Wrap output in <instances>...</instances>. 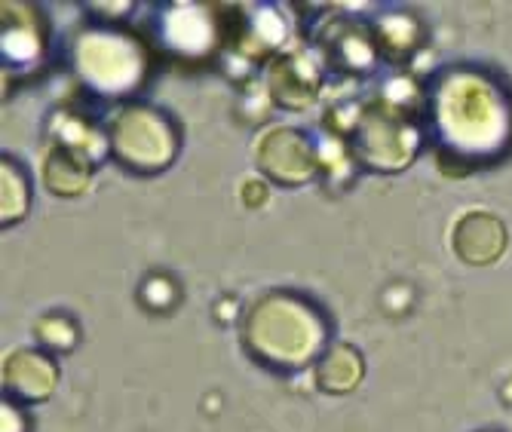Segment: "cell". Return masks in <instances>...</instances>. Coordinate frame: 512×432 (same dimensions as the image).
Listing matches in <instances>:
<instances>
[{"label":"cell","instance_id":"1","mask_svg":"<svg viewBox=\"0 0 512 432\" xmlns=\"http://www.w3.org/2000/svg\"><path fill=\"white\" fill-rule=\"evenodd\" d=\"M325 341H329V322L322 310L292 292H270L258 298L243 319V347L273 371L310 365Z\"/></svg>","mask_w":512,"mask_h":432},{"label":"cell","instance_id":"2","mask_svg":"<svg viewBox=\"0 0 512 432\" xmlns=\"http://www.w3.org/2000/svg\"><path fill=\"white\" fill-rule=\"evenodd\" d=\"M108 141L120 166L135 175H157L172 166L181 135L163 111L148 105H126L111 120Z\"/></svg>","mask_w":512,"mask_h":432},{"label":"cell","instance_id":"3","mask_svg":"<svg viewBox=\"0 0 512 432\" xmlns=\"http://www.w3.org/2000/svg\"><path fill=\"white\" fill-rule=\"evenodd\" d=\"M74 62H77L83 83L105 95H123L135 89L142 83L145 68H148V56L142 50V43L111 28L86 31L77 40Z\"/></svg>","mask_w":512,"mask_h":432},{"label":"cell","instance_id":"4","mask_svg":"<svg viewBox=\"0 0 512 432\" xmlns=\"http://www.w3.org/2000/svg\"><path fill=\"white\" fill-rule=\"evenodd\" d=\"M442 126L451 141L467 148H488L506 129V105L497 89L482 77H451L442 92Z\"/></svg>","mask_w":512,"mask_h":432},{"label":"cell","instance_id":"5","mask_svg":"<svg viewBox=\"0 0 512 432\" xmlns=\"http://www.w3.org/2000/svg\"><path fill=\"white\" fill-rule=\"evenodd\" d=\"M402 102H378L356 114L353 129V154L381 172H396L408 166L417 154V129L399 108Z\"/></svg>","mask_w":512,"mask_h":432},{"label":"cell","instance_id":"6","mask_svg":"<svg viewBox=\"0 0 512 432\" xmlns=\"http://www.w3.org/2000/svg\"><path fill=\"white\" fill-rule=\"evenodd\" d=\"M255 160H258V169L264 172V178H270L276 184H286V187L307 184L310 178H316V172L322 166V157L316 151L313 138L295 126L267 129L255 148Z\"/></svg>","mask_w":512,"mask_h":432},{"label":"cell","instance_id":"7","mask_svg":"<svg viewBox=\"0 0 512 432\" xmlns=\"http://www.w3.org/2000/svg\"><path fill=\"white\" fill-rule=\"evenodd\" d=\"M506 224L491 212H467L451 233V249L460 261L473 267L494 264L506 252Z\"/></svg>","mask_w":512,"mask_h":432},{"label":"cell","instance_id":"8","mask_svg":"<svg viewBox=\"0 0 512 432\" xmlns=\"http://www.w3.org/2000/svg\"><path fill=\"white\" fill-rule=\"evenodd\" d=\"M59 383L56 362L40 350H13L4 359V390L19 402H46Z\"/></svg>","mask_w":512,"mask_h":432},{"label":"cell","instance_id":"9","mask_svg":"<svg viewBox=\"0 0 512 432\" xmlns=\"http://www.w3.org/2000/svg\"><path fill=\"white\" fill-rule=\"evenodd\" d=\"M319 68L307 56H283L270 68V95L283 108H307L319 92Z\"/></svg>","mask_w":512,"mask_h":432},{"label":"cell","instance_id":"10","mask_svg":"<svg viewBox=\"0 0 512 432\" xmlns=\"http://www.w3.org/2000/svg\"><path fill=\"white\" fill-rule=\"evenodd\" d=\"M43 53L40 16L28 4H4V56L13 65H28Z\"/></svg>","mask_w":512,"mask_h":432},{"label":"cell","instance_id":"11","mask_svg":"<svg viewBox=\"0 0 512 432\" xmlns=\"http://www.w3.org/2000/svg\"><path fill=\"white\" fill-rule=\"evenodd\" d=\"M92 166L86 154L68 148V144H56L43 160V184L53 190L56 197H80L89 190Z\"/></svg>","mask_w":512,"mask_h":432},{"label":"cell","instance_id":"12","mask_svg":"<svg viewBox=\"0 0 512 432\" xmlns=\"http://www.w3.org/2000/svg\"><path fill=\"white\" fill-rule=\"evenodd\" d=\"M365 374L362 353L350 344H335L325 350V356L316 365V387L329 396H344L353 393Z\"/></svg>","mask_w":512,"mask_h":432},{"label":"cell","instance_id":"13","mask_svg":"<svg viewBox=\"0 0 512 432\" xmlns=\"http://www.w3.org/2000/svg\"><path fill=\"white\" fill-rule=\"evenodd\" d=\"M28 203H31L28 175L22 172L19 163L4 157L0 160V218H4V227L19 224L28 215Z\"/></svg>","mask_w":512,"mask_h":432},{"label":"cell","instance_id":"14","mask_svg":"<svg viewBox=\"0 0 512 432\" xmlns=\"http://www.w3.org/2000/svg\"><path fill=\"white\" fill-rule=\"evenodd\" d=\"M329 50L335 53L338 62H344L353 71L368 68L371 59H375V46H371L368 34L353 25H335L332 37H329Z\"/></svg>","mask_w":512,"mask_h":432},{"label":"cell","instance_id":"15","mask_svg":"<svg viewBox=\"0 0 512 432\" xmlns=\"http://www.w3.org/2000/svg\"><path fill=\"white\" fill-rule=\"evenodd\" d=\"M34 338L43 350H53V353H71L80 341V331L77 322L65 313H46L37 319L34 325Z\"/></svg>","mask_w":512,"mask_h":432},{"label":"cell","instance_id":"16","mask_svg":"<svg viewBox=\"0 0 512 432\" xmlns=\"http://www.w3.org/2000/svg\"><path fill=\"white\" fill-rule=\"evenodd\" d=\"M243 200H246V206H261V203L267 200L264 184H261V181H249V184L243 187Z\"/></svg>","mask_w":512,"mask_h":432},{"label":"cell","instance_id":"17","mask_svg":"<svg viewBox=\"0 0 512 432\" xmlns=\"http://www.w3.org/2000/svg\"><path fill=\"white\" fill-rule=\"evenodd\" d=\"M19 423H25V417H22L10 402H4V432H16Z\"/></svg>","mask_w":512,"mask_h":432}]
</instances>
